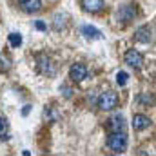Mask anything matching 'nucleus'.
Here are the masks:
<instances>
[{
	"label": "nucleus",
	"instance_id": "obj_15",
	"mask_svg": "<svg viewBox=\"0 0 156 156\" xmlns=\"http://www.w3.org/2000/svg\"><path fill=\"white\" fill-rule=\"evenodd\" d=\"M7 133H9V123L5 118H0V140L7 138Z\"/></svg>",
	"mask_w": 156,
	"mask_h": 156
},
{
	"label": "nucleus",
	"instance_id": "obj_8",
	"mask_svg": "<svg viewBox=\"0 0 156 156\" xmlns=\"http://www.w3.org/2000/svg\"><path fill=\"white\" fill-rule=\"evenodd\" d=\"M151 125V118L145 115H134L133 116V129L134 131H144Z\"/></svg>",
	"mask_w": 156,
	"mask_h": 156
},
{
	"label": "nucleus",
	"instance_id": "obj_7",
	"mask_svg": "<svg viewBox=\"0 0 156 156\" xmlns=\"http://www.w3.org/2000/svg\"><path fill=\"white\" fill-rule=\"evenodd\" d=\"M134 38H136V42H140V44H149L153 40V29L149 26H142V27L136 29Z\"/></svg>",
	"mask_w": 156,
	"mask_h": 156
},
{
	"label": "nucleus",
	"instance_id": "obj_17",
	"mask_svg": "<svg viewBox=\"0 0 156 156\" xmlns=\"http://www.w3.org/2000/svg\"><path fill=\"white\" fill-rule=\"evenodd\" d=\"M9 44H11L13 47H18V45L22 44V37H20L18 33H11V35H9Z\"/></svg>",
	"mask_w": 156,
	"mask_h": 156
},
{
	"label": "nucleus",
	"instance_id": "obj_19",
	"mask_svg": "<svg viewBox=\"0 0 156 156\" xmlns=\"http://www.w3.org/2000/svg\"><path fill=\"white\" fill-rule=\"evenodd\" d=\"M37 29L44 31V29H45V24H44V22H37Z\"/></svg>",
	"mask_w": 156,
	"mask_h": 156
},
{
	"label": "nucleus",
	"instance_id": "obj_10",
	"mask_svg": "<svg viewBox=\"0 0 156 156\" xmlns=\"http://www.w3.org/2000/svg\"><path fill=\"white\" fill-rule=\"evenodd\" d=\"M18 4L26 13H37L42 5V0H18Z\"/></svg>",
	"mask_w": 156,
	"mask_h": 156
},
{
	"label": "nucleus",
	"instance_id": "obj_11",
	"mask_svg": "<svg viewBox=\"0 0 156 156\" xmlns=\"http://www.w3.org/2000/svg\"><path fill=\"white\" fill-rule=\"evenodd\" d=\"M82 5L87 13H98L104 7V0H82Z\"/></svg>",
	"mask_w": 156,
	"mask_h": 156
},
{
	"label": "nucleus",
	"instance_id": "obj_18",
	"mask_svg": "<svg viewBox=\"0 0 156 156\" xmlns=\"http://www.w3.org/2000/svg\"><path fill=\"white\" fill-rule=\"evenodd\" d=\"M136 102L142 104V105H149V104H153V98H151L147 93H144V94H140V96L136 98Z\"/></svg>",
	"mask_w": 156,
	"mask_h": 156
},
{
	"label": "nucleus",
	"instance_id": "obj_12",
	"mask_svg": "<svg viewBox=\"0 0 156 156\" xmlns=\"http://www.w3.org/2000/svg\"><path fill=\"white\" fill-rule=\"evenodd\" d=\"M82 33H83L85 38H91V40H96V38L102 37V33H100L96 27H93V26H83V27H82Z\"/></svg>",
	"mask_w": 156,
	"mask_h": 156
},
{
	"label": "nucleus",
	"instance_id": "obj_4",
	"mask_svg": "<svg viewBox=\"0 0 156 156\" xmlns=\"http://www.w3.org/2000/svg\"><path fill=\"white\" fill-rule=\"evenodd\" d=\"M87 67L83 66V64H73L71 66V69H69V78L73 80V82H76V83H80V82H83L85 78H87Z\"/></svg>",
	"mask_w": 156,
	"mask_h": 156
},
{
	"label": "nucleus",
	"instance_id": "obj_2",
	"mask_svg": "<svg viewBox=\"0 0 156 156\" xmlns=\"http://www.w3.org/2000/svg\"><path fill=\"white\" fill-rule=\"evenodd\" d=\"M116 105H118L116 93H113V91H104V93H100V96H98V107H100L102 111H113Z\"/></svg>",
	"mask_w": 156,
	"mask_h": 156
},
{
	"label": "nucleus",
	"instance_id": "obj_14",
	"mask_svg": "<svg viewBox=\"0 0 156 156\" xmlns=\"http://www.w3.org/2000/svg\"><path fill=\"white\" fill-rule=\"evenodd\" d=\"M53 27H55L56 31L64 29V27H66V15H56V16H55V22H53Z\"/></svg>",
	"mask_w": 156,
	"mask_h": 156
},
{
	"label": "nucleus",
	"instance_id": "obj_5",
	"mask_svg": "<svg viewBox=\"0 0 156 156\" xmlns=\"http://www.w3.org/2000/svg\"><path fill=\"white\" fill-rule=\"evenodd\" d=\"M134 16H136V9L133 5H120V9L116 11V18L122 24H129Z\"/></svg>",
	"mask_w": 156,
	"mask_h": 156
},
{
	"label": "nucleus",
	"instance_id": "obj_9",
	"mask_svg": "<svg viewBox=\"0 0 156 156\" xmlns=\"http://www.w3.org/2000/svg\"><path fill=\"white\" fill-rule=\"evenodd\" d=\"M123 129H125L123 116H122V115L111 116V120H109V131H111V133H123Z\"/></svg>",
	"mask_w": 156,
	"mask_h": 156
},
{
	"label": "nucleus",
	"instance_id": "obj_1",
	"mask_svg": "<svg viewBox=\"0 0 156 156\" xmlns=\"http://www.w3.org/2000/svg\"><path fill=\"white\" fill-rule=\"evenodd\" d=\"M107 145L115 154H122L127 149V136L123 133H111L107 138Z\"/></svg>",
	"mask_w": 156,
	"mask_h": 156
},
{
	"label": "nucleus",
	"instance_id": "obj_16",
	"mask_svg": "<svg viewBox=\"0 0 156 156\" xmlns=\"http://www.w3.org/2000/svg\"><path fill=\"white\" fill-rule=\"evenodd\" d=\"M127 82H129V75H127L125 71H120V73L116 75V83L120 85V87H123Z\"/></svg>",
	"mask_w": 156,
	"mask_h": 156
},
{
	"label": "nucleus",
	"instance_id": "obj_3",
	"mask_svg": "<svg viewBox=\"0 0 156 156\" xmlns=\"http://www.w3.org/2000/svg\"><path fill=\"white\" fill-rule=\"evenodd\" d=\"M125 64H127L129 67H133V69H140V67L144 66V56H142V53L136 51V49H129V51L125 53Z\"/></svg>",
	"mask_w": 156,
	"mask_h": 156
},
{
	"label": "nucleus",
	"instance_id": "obj_6",
	"mask_svg": "<svg viewBox=\"0 0 156 156\" xmlns=\"http://www.w3.org/2000/svg\"><path fill=\"white\" fill-rule=\"evenodd\" d=\"M37 62H38V71L44 75H53L55 73V67H53V62L47 55H38L37 56Z\"/></svg>",
	"mask_w": 156,
	"mask_h": 156
},
{
	"label": "nucleus",
	"instance_id": "obj_13",
	"mask_svg": "<svg viewBox=\"0 0 156 156\" xmlns=\"http://www.w3.org/2000/svg\"><path fill=\"white\" fill-rule=\"evenodd\" d=\"M11 69V58L5 55H0V73H7Z\"/></svg>",
	"mask_w": 156,
	"mask_h": 156
}]
</instances>
